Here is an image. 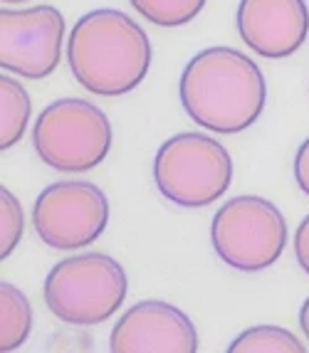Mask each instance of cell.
<instances>
[{
    "label": "cell",
    "instance_id": "obj_12",
    "mask_svg": "<svg viewBox=\"0 0 309 353\" xmlns=\"http://www.w3.org/2000/svg\"><path fill=\"white\" fill-rule=\"evenodd\" d=\"M30 112L32 104L28 89L12 77H0V148L3 151L20 143L30 121Z\"/></svg>",
    "mask_w": 309,
    "mask_h": 353
},
{
    "label": "cell",
    "instance_id": "obj_17",
    "mask_svg": "<svg viewBox=\"0 0 309 353\" xmlns=\"http://www.w3.org/2000/svg\"><path fill=\"white\" fill-rule=\"evenodd\" d=\"M295 257L304 274H309V215L297 225V232H295Z\"/></svg>",
    "mask_w": 309,
    "mask_h": 353
},
{
    "label": "cell",
    "instance_id": "obj_2",
    "mask_svg": "<svg viewBox=\"0 0 309 353\" xmlns=\"http://www.w3.org/2000/svg\"><path fill=\"white\" fill-rule=\"evenodd\" d=\"M67 62L92 94H129L151 67V42L146 30L121 10L101 8L87 12L72 28L67 40Z\"/></svg>",
    "mask_w": 309,
    "mask_h": 353
},
{
    "label": "cell",
    "instance_id": "obj_5",
    "mask_svg": "<svg viewBox=\"0 0 309 353\" xmlns=\"http://www.w3.org/2000/svg\"><path fill=\"white\" fill-rule=\"evenodd\" d=\"M112 139L107 114L84 99L52 101L32 126L37 159L62 173L92 171L107 159Z\"/></svg>",
    "mask_w": 309,
    "mask_h": 353
},
{
    "label": "cell",
    "instance_id": "obj_1",
    "mask_svg": "<svg viewBox=\"0 0 309 353\" xmlns=\"http://www.w3.org/2000/svg\"><path fill=\"white\" fill-rule=\"evenodd\" d=\"M181 104L213 134H240L260 119L268 84L255 59L232 48H206L181 74Z\"/></svg>",
    "mask_w": 309,
    "mask_h": 353
},
{
    "label": "cell",
    "instance_id": "obj_11",
    "mask_svg": "<svg viewBox=\"0 0 309 353\" xmlns=\"http://www.w3.org/2000/svg\"><path fill=\"white\" fill-rule=\"evenodd\" d=\"M32 331V306L15 284H0V351H18Z\"/></svg>",
    "mask_w": 309,
    "mask_h": 353
},
{
    "label": "cell",
    "instance_id": "obj_13",
    "mask_svg": "<svg viewBox=\"0 0 309 353\" xmlns=\"http://www.w3.org/2000/svg\"><path fill=\"white\" fill-rule=\"evenodd\" d=\"M307 346L282 326L248 329L228 346V353H304Z\"/></svg>",
    "mask_w": 309,
    "mask_h": 353
},
{
    "label": "cell",
    "instance_id": "obj_7",
    "mask_svg": "<svg viewBox=\"0 0 309 353\" xmlns=\"http://www.w3.org/2000/svg\"><path fill=\"white\" fill-rule=\"evenodd\" d=\"M109 223V201L104 190L87 181L52 183L37 195L32 208L35 232L48 248H87L101 237Z\"/></svg>",
    "mask_w": 309,
    "mask_h": 353
},
{
    "label": "cell",
    "instance_id": "obj_6",
    "mask_svg": "<svg viewBox=\"0 0 309 353\" xmlns=\"http://www.w3.org/2000/svg\"><path fill=\"white\" fill-rule=\"evenodd\" d=\"M210 242L215 254L232 270H268L285 252V215L265 198L238 195L223 203L213 215Z\"/></svg>",
    "mask_w": 309,
    "mask_h": 353
},
{
    "label": "cell",
    "instance_id": "obj_9",
    "mask_svg": "<svg viewBox=\"0 0 309 353\" xmlns=\"http://www.w3.org/2000/svg\"><path fill=\"white\" fill-rule=\"evenodd\" d=\"M112 353H196L198 334L181 309L166 301H139L114 324Z\"/></svg>",
    "mask_w": 309,
    "mask_h": 353
},
{
    "label": "cell",
    "instance_id": "obj_15",
    "mask_svg": "<svg viewBox=\"0 0 309 353\" xmlns=\"http://www.w3.org/2000/svg\"><path fill=\"white\" fill-rule=\"evenodd\" d=\"M25 215L20 201L3 185L0 188V257L8 259L23 240Z\"/></svg>",
    "mask_w": 309,
    "mask_h": 353
},
{
    "label": "cell",
    "instance_id": "obj_8",
    "mask_svg": "<svg viewBox=\"0 0 309 353\" xmlns=\"http://www.w3.org/2000/svg\"><path fill=\"white\" fill-rule=\"evenodd\" d=\"M65 18L52 6L0 10V67L25 79L50 77L62 57Z\"/></svg>",
    "mask_w": 309,
    "mask_h": 353
},
{
    "label": "cell",
    "instance_id": "obj_3",
    "mask_svg": "<svg viewBox=\"0 0 309 353\" xmlns=\"http://www.w3.org/2000/svg\"><path fill=\"white\" fill-rule=\"evenodd\" d=\"M126 272L109 254L87 252L67 257L45 279V304L62 324L97 326L117 314L126 299Z\"/></svg>",
    "mask_w": 309,
    "mask_h": 353
},
{
    "label": "cell",
    "instance_id": "obj_10",
    "mask_svg": "<svg viewBox=\"0 0 309 353\" xmlns=\"http://www.w3.org/2000/svg\"><path fill=\"white\" fill-rule=\"evenodd\" d=\"M235 25L255 54L285 59L307 40L309 8L304 0H240Z\"/></svg>",
    "mask_w": 309,
    "mask_h": 353
},
{
    "label": "cell",
    "instance_id": "obj_4",
    "mask_svg": "<svg viewBox=\"0 0 309 353\" xmlns=\"http://www.w3.org/2000/svg\"><path fill=\"white\" fill-rule=\"evenodd\" d=\"M154 183L168 203L179 208H206L228 193L232 159L213 136L186 131L171 136L156 151Z\"/></svg>",
    "mask_w": 309,
    "mask_h": 353
},
{
    "label": "cell",
    "instance_id": "obj_14",
    "mask_svg": "<svg viewBox=\"0 0 309 353\" xmlns=\"http://www.w3.org/2000/svg\"><path fill=\"white\" fill-rule=\"evenodd\" d=\"M141 18L159 28H183L198 12L206 8L208 0H129Z\"/></svg>",
    "mask_w": 309,
    "mask_h": 353
},
{
    "label": "cell",
    "instance_id": "obj_18",
    "mask_svg": "<svg viewBox=\"0 0 309 353\" xmlns=\"http://www.w3.org/2000/svg\"><path fill=\"white\" fill-rule=\"evenodd\" d=\"M299 326H302L304 336H307V341H309V296L304 299L302 309H299Z\"/></svg>",
    "mask_w": 309,
    "mask_h": 353
},
{
    "label": "cell",
    "instance_id": "obj_16",
    "mask_svg": "<svg viewBox=\"0 0 309 353\" xmlns=\"http://www.w3.org/2000/svg\"><path fill=\"white\" fill-rule=\"evenodd\" d=\"M295 181H297V188L302 190L304 195H309V136L302 141V146L295 153Z\"/></svg>",
    "mask_w": 309,
    "mask_h": 353
},
{
    "label": "cell",
    "instance_id": "obj_19",
    "mask_svg": "<svg viewBox=\"0 0 309 353\" xmlns=\"http://www.w3.org/2000/svg\"><path fill=\"white\" fill-rule=\"evenodd\" d=\"M6 6H10V3H30V0H3Z\"/></svg>",
    "mask_w": 309,
    "mask_h": 353
}]
</instances>
